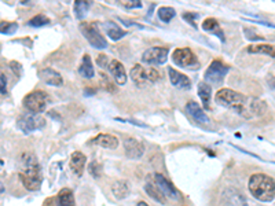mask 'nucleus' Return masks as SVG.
Segmentation results:
<instances>
[{
	"label": "nucleus",
	"instance_id": "1",
	"mask_svg": "<svg viewBox=\"0 0 275 206\" xmlns=\"http://www.w3.org/2000/svg\"><path fill=\"white\" fill-rule=\"evenodd\" d=\"M215 99L219 105L225 106L245 118L260 117L267 111V103L264 101L246 98L245 95L235 92L231 88H223L217 91Z\"/></svg>",
	"mask_w": 275,
	"mask_h": 206
},
{
	"label": "nucleus",
	"instance_id": "2",
	"mask_svg": "<svg viewBox=\"0 0 275 206\" xmlns=\"http://www.w3.org/2000/svg\"><path fill=\"white\" fill-rule=\"evenodd\" d=\"M249 191L256 199L261 202L274 201L275 183L274 179L265 173H255L249 177Z\"/></svg>",
	"mask_w": 275,
	"mask_h": 206
},
{
	"label": "nucleus",
	"instance_id": "3",
	"mask_svg": "<svg viewBox=\"0 0 275 206\" xmlns=\"http://www.w3.org/2000/svg\"><path fill=\"white\" fill-rule=\"evenodd\" d=\"M20 177L26 190L37 191L41 187V183H43V173H41L40 164L36 161L33 157H24Z\"/></svg>",
	"mask_w": 275,
	"mask_h": 206
},
{
	"label": "nucleus",
	"instance_id": "4",
	"mask_svg": "<svg viewBox=\"0 0 275 206\" xmlns=\"http://www.w3.org/2000/svg\"><path fill=\"white\" fill-rule=\"evenodd\" d=\"M131 79L138 87H147L149 84H153L155 81L161 79L160 72L154 67H143L142 65H134L131 69Z\"/></svg>",
	"mask_w": 275,
	"mask_h": 206
},
{
	"label": "nucleus",
	"instance_id": "5",
	"mask_svg": "<svg viewBox=\"0 0 275 206\" xmlns=\"http://www.w3.org/2000/svg\"><path fill=\"white\" fill-rule=\"evenodd\" d=\"M80 32L94 48L103 50L107 47V41L103 37V35L100 33L99 26L96 22H81Z\"/></svg>",
	"mask_w": 275,
	"mask_h": 206
},
{
	"label": "nucleus",
	"instance_id": "6",
	"mask_svg": "<svg viewBox=\"0 0 275 206\" xmlns=\"http://www.w3.org/2000/svg\"><path fill=\"white\" fill-rule=\"evenodd\" d=\"M172 60L179 67L187 69V71H198L200 69V60L190 48H176L172 52Z\"/></svg>",
	"mask_w": 275,
	"mask_h": 206
},
{
	"label": "nucleus",
	"instance_id": "7",
	"mask_svg": "<svg viewBox=\"0 0 275 206\" xmlns=\"http://www.w3.org/2000/svg\"><path fill=\"white\" fill-rule=\"evenodd\" d=\"M50 98L43 91H32L30 94L24 98V106L32 113V114H40L45 111Z\"/></svg>",
	"mask_w": 275,
	"mask_h": 206
},
{
	"label": "nucleus",
	"instance_id": "8",
	"mask_svg": "<svg viewBox=\"0 0 275 206\" xmlns=\"http://www.w3.org/2000/svg\"><path fill=\"white\" fill-rule=\"evenodd\" d=\"M229 71H230V67L225 65L222 60H212L210 65L208 66V69H206L205 75H204V80H205V83L219 84V83L223 81Z\"/></svg>",
	"mask_w": 275,
	"mask_h": 206
},
{
	"label": "nucleus",
	"instance_id": "9",
	"mask_svg": "<svg viewBox=\"0 0 275 206\" xmlns=\"http://www.w3.org/2000/svg\"><path fill=\"white\" fill-rule=\"evenodd\" d=\"M17 125L24 133H30V132L37 131L45 126V120L39 114H24L17 121Z\"/></svg>",
	"mask_w": 275,
	"mask_h": 206
},
{
	"label": "nucleus",
	"instance_id": "10",
	"mask_svg": "<svg viewBox=\"0 0 275 206\" xmlns=\"http://www.w3.org/2000/svg\"><path fill=\"white\" fill-rule=\"evenodd\" d=\"M170 50L167 47H151L143 52L142 60L147 65H162L168 59Z\"/></svg>",
	"mask_w": 275,
	"mask_h": 206
},
{
	"label": "nucleus",
	"instance_id": "11",
	"mask_svg": "<svg viewBox=\"0 0 275 206\" xmlns=\"http://www.w3.org/2000/svg\"><path fill=\"white\" fill-rule=\"evenodd\" d=\"M154 181L155 186L158 187V190L164 194V196H168L171 199H179L180 192L178 191V188L167 177L160 175V173H155Z\"/></svg>",
	"mask_w": 275,
	"mask_h": 206
},
{
	"label": "nucleus",
	"instance_id": "12",
	"mask_svg": "<svg viewBox=\"0 0 275 206\" xmlns=\"http://www.w3.org/2000/svg\"><path fill=\"white\" fill-rule=\"evenodd\" d=\"M186 111L189 113V116L193 117V120L195 122H198L200 125H208L210 122L209 117L206 116V113L204 111V109L201 107L197 102H189L186 105Z\"/></svg>",
	"mask_w": 275,
	"mask_h": 206
},
{
	"label": "nucleus",
	"instance_id": "13",
	"mask_svg": "<svg viewBox=\"0 0 275 206\" xmlns=\"http://www.w3.org/2000/svg\"><path fill=\"white\" fill-rule=\"evenodd\" d=\"M124 149L125 154H127V157L131 158V160H138V158H140V157L143 156V153H145V146H143L138 139H135V138H128V139H125Z\"/></svg>",
	"mask_w": 275,
	"mask_h": 206
},
{
	"label": "nucleus",
	"instance_id": "14",
	"mask_svg": "<svg viewBox=\"0 0 275 206\" xmlns=\"http://www.w3.org/2000/svg\"><path fill=\"white\" fill-rule=\"evenodd\" d=\"M85 164H87V156H85L84 153H81V151H75V153H72V156H70V171L75 173L77 177L83 176V172H84Z\"/></svg>",
	"mask_w": 275,
	"mask_h": 206
},
{
	"label": "nucleus",
	"instance_id": "15",
	"mask_svg": "<svg viewBox=\"0 0 275 206\" xmlns=\"http://www.w3.org/2000/svg\"><path fill=\"white\" fill-rule=\"evenodd\" d=\"M107 69L113 76L115 81L119 84V86H124L127 83V72H125L124 65L121 63L120 60L112 59L107 65Z\"/></svg>",
	"mask_w": 275,
	"mask_h": 206
},
{
	"label": "nucleus",
	"instance_id": "16",
	"mask_svg": "<svg viewBox=\"0 0 275 206\" xmlns=\"http://www.w3.org/2000/svg\"><path fill=\"white\" fill-rule=\"evenodd\" d=\"M168 75H170L171 84L174 87H176V88H180V90L186 91L191 88L190 79L186 75H183V73H180V72H178L176 69H174V67H170V69H168Z\"/></svg>",
	"mask_w": 275,
	"mask_h": 206
},
{
	"label": "nucleus",
	"instance_id": "17",
	"mask_svg": "<svg viewBox=\"0 0 275 206\" xmlns=\"http://www.w3.org/2000/svg\"><path fill=\"white\" fill-rule=\"evenodd\" d=\"M39 77L41 79V81H44L45 84H48V86L61 87L64 84L62 76L52 67H44V69L39 71Z\"/></svg>",
	"mask_w": 275,
	"mask_h": 206
},
{
	"label": "nucleus",
	"instance_id": "18",
	"mask_svg": "<svg viewBox=\"0 0 275 206\" xmlns=\"http://www.w3.org/2000/svg\"><path fill=\"white\" fill-rule=\"evenodd\" d=\"M90 143L92 145H96V146L103 147V149H117L119 146V139L113 135H107V133H99L98 136H95L92 141H90Z\"/></svg>",
	"mask_w": 275,
	"mask_h": 206
},
{
	"label": "nucleus",
	"instance_id": "19",
	"mask_svg": "<svg viewBox=\"0 0 275 206\" xmlns=\"http://www.w3.org/2000/svg\"><path fill=\"white\" fill-rule=\"evenodd\" d=\"M103 28H105L106 35L109 36L113 41H119L120 39H123L124 36H127V32H125L124 29H121L120 26L117 25L116 22H112V21L105 22V24H103Z\"/></svg>",
	"mask_w": 275,
	"mask_h": 206
},
{
	"label": "nucleus",
	"instance_id": "20",
	"mask_svg": "<svg viewBox=\"0 0 275 206\" xmlns=\"http://www.w3.org/2000/svg\"><path fill=\"white\" fill-rule=\"evenodd\" d=\"M131 191V186L128 181L125 180H117L116 183H113V186H112V192H113V195L116 196V199H124L125 196H128Z\"/></svg>",
	"mask_w": 275,
	"mask_h": 206
},
{
	"label": "nucleus",
	"instance_id": "21",
	"mask_svg": "<svg viewBox=\"0 0 275 206\" xmlns=\"http://www.w3.org/2000/svg\"><path fill=\"white\" fill-rule=\"evenodd\" d=\"M198 96H200V99L204 103V109L209 110L210 99H212V87L208 83H205V81H202V83L198 84Z\"/></svg>",
	"mask_w": 275,
	"mask_h": 206
},
{
	"label": "nucleus",
	"instance_id": "22",
	"mask_svg": "<svg viewBox=\"0 0 275 206\" xmlns=\"http://www.w3.org/2000/svg\"><path fill=\"white\" fill-rule=\"evenodd\" d=\"M79 73H80L84 79H94L95 76V71H94V65H92V60L88 54H85L81 59L80 67H79Z\"/></svg>",
	"mask_w": 275,
	"mask_h": 206
},
{
	"label": "nucleus",
	"instance_id": "23",
	"mask_svg": "<svg viewBox=\"0 0 275 206\" xmlns=\"http://www.w3.org/2000/svg\"><path fill=\"white\" fill-rule=\"evenodd\" d=\"M202 29L206 30V32H212V33H215L217 37H219L222 41H226V37L223 35V30L220 29L219 22L215 18H206L204 22H202Z\"/></svg>",
	"mask_w": 275,
	"mask_h": 206
},
{
	"label": "nucleus",
	"instance_id": "24",
	"mask_svg": "<svg viewBox=\"0 0 275 206\" xmlns=\"http://www.w3.org/2000/svg\"><path fill=\"white\" fill-rule=\"evenodd\" d=\"M145 191L146 194L150 196L151 199H154L155 202H160L162 205L167 203V199H165L164 194L158 190V187L155 186V183H149V181H147L145 186Z\"/></svg>",
	"mask_w": 275,
	"mask_h": 206
},
{
	"label": "nucleus",
	"instance_id": "25",
	"mask_svg": "<svg viewBox=\"0 0 275 206\" xmlns=\"http://www.w3.org/2000/svg\"><path fill=\"white\" fill-rule=\"evenodd\" d=\"M248 52L250 54H265L268 56H274L275 50L274 45L267 44V43H263V44H252L248 47Z\"/></svg>",
	"mask_w": 275,
	"mask_h": 206
},
{
	"label": "nucleus",
	"instance_id": "26",
	"mask_svg": "<svg viewBox=\"0 0 275 206\" xmlns=\"http://www.w3.org/2000/svg\"><path fill=\"white\" fill-rule=\"evenodd\" d=\"M58 205L60 206H76L75 195L69 188H62L58 194Z\"/></svg>",
	"mask_w": 275,
	"mask_h": 206
},
{
	"label": "nucleus",
	"instance_id": "27",
	"mask_svg": "<svg viewBox=\"0 0 275 206\" xmlns=\"http://www.w3.org/2000/svg\"><path fill=\"white\" fill-rule=\"evenodd\" d=\"M91 5H92L91 2H76L75 3L76 18H77V20H83L85 15H87V13H88V10H90Z\"/></svg>",
	"mask_w": 275,
	"mask_h": 206
},
{
	"label": "nucleus",
	"instance_id": "28",
	"mask_svg": "<svg viewBox=\"0 0 275 206\" xmlns=\"http://www.w3.org/2000/svg\"><path fill=\"white\" fill-rule=\"evenodd\" d=\"M157 15H158V18H160L162 22L168 24V22L176 15V11L175 9H172V7H167V6H164V7H160V9H158Z\"/></svg>",
	"mask_w": 275,
	"mask_h": 206
},
{
	"label": "nucleus",
	"instance_id": "29",
	"mask_svg": "<svg viewBox=\"0 0 275 206\" xmlns=\"http://www.w3.org/2000/svg\"><path fill=\"white\" fill-rule=\"evenodd\" d=\"M48 24H51V20L48 17H45L44 14L35 15L33 18H30L28 21V25L33 26V28H41V26L48 25Z\"/></svg>",
	"mask_w": 275,
	"mask_h": 206
},
{
	"label": "nucleus",
	"instance_id": "30",
	"mask_svg": "<svg viewBox=\"0 0 275 206\" xmlns=\"http://www.w3.org/2000/svg\"><path fill=\"white\" fill-rule=\"evenodd\" d=\"M18 29V25L15 22H0V33L3 35H14Z\"/></svg>",
	"mask_w": 275,
	"mask_h": 206
},
{
	"label": "nucleus",
	"instance_id": "31",
	"mask_svg": "<svg viewBox=\"0 0 275 206\" xmlns=\"http://www.w3.org/2000/svg\"><path fill=\"white\" fill-rule=\"evenodd\" d=\"M88 172H90L91 176H94L95 179H99L100 175H102V166L98 161H92L88 166Z\"/></svg>",
	"mask_w": 275,
	"mask_h": 206
},
{
	"label": "nucleus",
	"instance_id": "32",
	"mask_svg": "<svg viewBox=\"0 0 275 206\" xmlns=\"http://www.w3.org/2000/svg\"><path fill=\"white\" fill-rule=\"evenodd\" d=\"M120 5L125 9H140L142 2H139V0H128V2H120Z\"/></svg>",
	"mask_w": 275,
	"mask_h": 206
},
{
	"label": "nucleus",
	"instance_id": "33",
	"mask_svg": "<svg viewBox=\"0 0 275 206\" xmlns=\"http://www.w3.org/2000/svg\"><path fill=\"white\" fill-rule=\"evenodd\" d=\"M244 32H245L246 39H249V40H263V36L256 35L255 30L250 28H244Z\"/></svg>",
	"mask_w": 275,
	"mask_h": 206
},
{
	"label": "nucleus",
	"instance_id": "34",
	"mask_svg": "<svg viewBox=\"0 0 275 206\" xmlns=\"http://www.w3.org/2000/svg\"><path fill=\"white\" fill-rule=\"evenodd\" d=\"M0 94L2 95L7 94V77L5 75H0Z\"/></svg>",
	"mask_w": 275,
	"mask_h": 206
},
{
	"label": "nucleus",
	"instance_id": "35",
	"mask_svg": "<svg viewBox=\"0 0 275 206\" xmlns=\"http://www.w3.org/2000/svg\"><path fill=\"white\" fill-rule=\"evenodd\" d=\"M110 60L107 59V55H103V54H99L98 58H96V63L100 66V67H107Z\"/></svg>",
	"mask_w": 275,
	"mask_h": 206
},
{
	"label": "nucleus",
	"instance_id": "36",
	"mask_svg": "<svg viewBox=\"0 0 275 206\" xmlns=\"http://www.w3.org/2000/svg\"><path fill=\"white\" fill-rule=\"evenodd\" d=\"M198 17V14H193V13H186V14H183V18H185L190 25H193L195 28V24H194V21L195 18Z\"/></svg>",
	"mask_w": 275,
	"mask_h": 206
},
{
	"label": "nucleus",
	"instance_id": "37",
	"mask_svg": "<svg viewBox=\"0 0 275 206\" xmlns=\"http://www.w3.org/2000/svg\"><path fill=\"white\" fill-rule=\"evenodd\" d=\"M96 91L92 90V88H87V91H85V95H91V94H95Z\"/></svg>",
	"mask_w": 275,
	"mask_h": 206
},
{
	"label": "nucleus",
	"instance_id": "38",
	"mask_svg": "<svg viewBox=\"0 0 275 206\" xmlns=\"http://www.w3.org/2000/svg\"><path fill=\"white\" fill-rule=\"evenodd\" d=\"M240 206H248V203H246V201L242 198V196L240 198Z\"/></svg>",
	"mask_w": 275,
	"mask_h": 206
},
{
	"label": "nucleus",
	"instance_id": "39",
	"mask_svg": "<svg viewBox=\"0 0 275 206\" xmlns=\"http://www.w3.org/2000/svg\"><path fill=\"white\" fill-rule=\"evenodd\" d=\"M138 206H149V205H147V203H146V202L140 201V202H138Z\"/></svg>",
	"mask_w": 275,
	"mask_h": 206
},
{
	"label": "nucleus",
	"instance_id": "40",
	"mask_svg": "<svg viewBox=\"0 0 275 206\" xmlns=\"http://www.w3.org/2000/svg\"><path fill=\"white\" fill-rule=\"evenodd\" d=\"M3 191H5V186H3V184L0 183V194H2Z\"/></svg>",
	"mask_w": 275,
	"mask_h": 206
}]
</instances>
